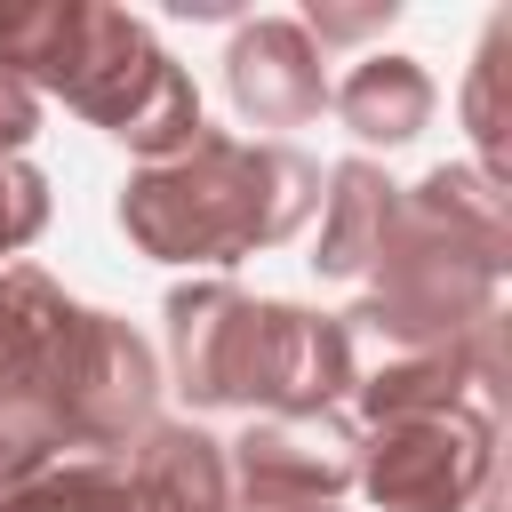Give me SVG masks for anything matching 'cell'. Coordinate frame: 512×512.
<instances>
[{"label":"cell","mask_w":512,"mask_h":512,"mask_svg":"<svg viewBox=\"0 0 512 512\" xmlns=\"http://www.w3.org/2000/svg\"><path fill=\"white\" fill-rule=\"evenodd\" d=\"M296 160H280V152H240V144H216V136H192V160L184 168H168V176H144L136 184V200L120 208L152 248H232V240H264V232H280L288 216H272L264 208V184L272 176H288Z\"/></svg>","instance_id":"1"},{"label":"cell","mask_w":512,"mask_h":512,"mask_svg":"<svg viewBox=\"0 0 512 512\" xmlns=\"http://www.w3.org/2000/svg\"><path fill=\"white\" fill-rule=\"evenodd\" d=\"M232 96H240V112L264 120V128L312 120L320 96H328L312 40H304L296 24H256V32H240V40H232Z\"/></svg>","instance_id":"2"},{"label":"cell","mask_w":512,"mask_h":512,"mask_svg":"<svg viewBox=\"0 0 512 512\" xmlns=\"http://www.w3.org/2000/svg\"><path fill=\"white\" fill-rule=\"evenodd\" d=\"M344 120L368 136V144H400V136H416L424 128V112H432V80L408 64V56H368L352 80H344Z\"/></svg>","instance_id":"3"}]
</instances>
